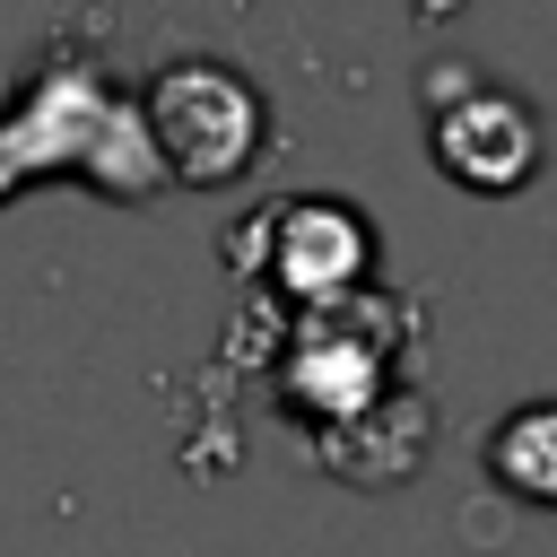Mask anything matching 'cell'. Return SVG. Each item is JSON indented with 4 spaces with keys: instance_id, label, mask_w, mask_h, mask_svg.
I'll list each match as a JSON object with an SVG mask.
<instances>
[{
    "instance_id": "6",
    "label": "cell",
    "mask_w": 557,
    "mask_h": 557,
    "mask_svg": "<svg viewBox=\"0 0 557 557\" xmlns=\"http://www.w3.org/2000/svg\"><path fill=\"white\" fill-rule=\"evenodd\" d=\"M479 470H487L513 505L557 513V392H548V400L505 409V418L487 426V444H479Z\"/></svg>"
},
{
    "instance_id": "3",
    "label": "cell",
    "mask_w": 557,
    "mask_h": 557,
    "mask_svg": "<svg viewBox=\"0 0 557 557\" xmlns=\"http://www.w3.org/2000/svg\"><path fill=\"white\" fill-rule=\"evenodd\" d=\"M139 122H148V148H157L165 183H191V191H218V183L252 174L261 148H270L261 87L235 61H209V52L165 61L139 96Z\"/></svg>"
},
{
    "instance_id": "2",
    "label": "cell",
    "mask_w": 557,
    "mask_h": 557,
    "mask_svg": "<svg viewBox=\"0 0 557 557\" xmlns=\"http://www.w3.org/2000/svg\"><path fill=\"white\" fill-rule=\"evenodd\" d=\"M418 313L400 296H348V305H313V313H287V339H278V400L305 418V435H331L348 418H366L383 392H400V348H409Z\"/></svg>"
},
{
    "instance_id": "4",
    "label": "cell",
    "mask_w": 557,
    "mask_h": 557,
    "mask_svg": "<svg viewBox=\"0 0 557 557\" xmlns=\"http://www.w3.org/2000/svg\"><path fill=\"white\" fill-rule=\"evenodd\" d=\"M235 270L270 278L287 313L348 305V296L374 287V218L357 200H331V191L270 200L261 218L235 226Z\"/></svg>"
},
{
    "instance_id": "5",
    "label": "cell",
    "mask_w": 557,
    "mask_h": 557,
    "mask_svg": "<svg viewBox=\"0 0 557 557\" xmlns=\"http://www.w3.org/2000/svg\"><path fill=\"white\" fill-rule=\"evenodd\" d=\"M418 104H426V148H435V165H444L461 191L505 200V191H522V183L540 174V157H548V131H540L531 96H513L505 78H487V70H470V61H435V70L418 78Z\"/></svg>"
},
{
    "instance_id": "1",
    "label": "cell",
    "mask_w": 557,
    "mask_h": 557,
    "mask_svg": "<svg viewBox=\"0 0 557 557\" xmlns=\"http://www.w3.org/2000/svg\"><path fill=\"white\" fill-rule=\"evenodd\" d=\"M44 174H78V183H96L104 200H131V209H148V200L174 191L165 165H157V148H148L139 96L96 52V17L61 26L26 61V78L9 87V104H0V209L26 183H44Z\"/></svg>"
}]
</instances>
